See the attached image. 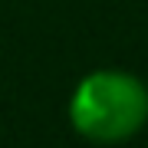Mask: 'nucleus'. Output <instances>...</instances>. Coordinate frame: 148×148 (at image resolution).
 <instances>
[{"mask_svg":"<svg viewBox=\"0 0 148 148\" xmlns=\"http://www.w3.org/2000/svg\"><path fill=\"white\" fill-rule=\"evenodd\" d=\"M66 119L73 132L92 145L128 142L148 122V86L125 69L89 73L69 95Z\"/></svg>","mask_w":148,"mask_h":148,"instance_id":"nucleus-1","label":"nucleus"}]
</instances>
